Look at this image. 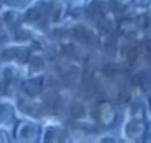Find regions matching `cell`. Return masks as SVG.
Wrapping results in <instances>:
<instances>
[{"label":"cell","instance_id":"1","mask_svg":"<svg viewBox=\"0 0 151 143\" xmlns=\"http://www.w3.org/2000/svg\"><path fill=\"white\" fill-rule=\"evenodd\" d=\"M11 135H13V140L19 143H37V142H42L43 129L37 122L21 119L14 122Z\"/></svg>","mask_w":151,"mask_h":143},{"label":"cell","instance_id":"2","mask_svg":"<svg viewBox=\"0 0 151 143\" xmlns=\"http://www.w3.org/2000/svg\"><path fill=\"white\" fill-rule=\"evenodd\" d=\"M148 134H150V127L146 124L145 118L132 116L130 119H127V122L122 127V135H124V138L127 142H132V143L145 142Z\"/></svg>","mask_w":151,"mask_h":143},{"label":"cell","instance_id":"3","mask_svg":"<svg viewBox=\"0 0 151 143\" xmlns=\"http://www.w3.org/2000/svg\"><path fill=\"white\" fill-rule=\"evenodd\" d=\"M96 119L100 127H104V129L113 127L118 121L116 107L110 100H100L96 105Z\"/></svg>","mask_w":151,"mask_h":143},{"label":"cell","instance_id":"4","mask_svg":"<svg viewBox=\"0 0 151 143\" xmlns=\"http://www.w3.org/2000/svg\"><path fill=\"white\" fill-rule=\"evenodd\" d=\"M48 10H50V2L37 0L24 11V19L30 24H45L48 22Z\"/></svg>","mask_w":151,"mask_h":143},{"label":"cell","instance_id":"5","mask_svg":"<svg viewBox=\"0 0 151 143\" xmlns=\"http://www.w3.org/2000/svg\"><path fill=\"white\" fill-rule=\"evenodd\" d=\"M19 89L24 92V96L27 97H38L40 94L45 91V76L43 75H37V76H30V78L24 80L19 84Z\"/></svg>","mask_w":151,"mask_h":143},{"label":"cell","instance_id":"6","mask_svg":"<svg viewBox=\"0 0 151 143\" xmlns=\"http://www.w3.org/2000/svg\"><path fill=\"white\" fill-rule=\"evenodd\" d=\"M19 83V76L14 67H5L0 72V91L10 94L13 92V89L18 88Z\"/></svg>","mask_w":151,"mask_h":143},{"label":"cell","instance_id":"7","mask_svg":"<svg viewBox=\"0 0 151 143\" xmlns=\"http://www.w3.org/2000/svg\"><path fill=\"white\" fill-rule=\"evenodd\" d=\"M67 137H68V134H67V130H65L64 126L52 124V126H48V127L43 130L42 142H45V143H60V142H67L68 140Z\"/></svg>","mask_w":151,"mask_h":143},{"label":"cell","instance_id":"8","mask_svg":"<svg viewBox=\"0 0 151 143\" xmlns=\"http://www.w3.org/2000/svg\"><path fill=\"white\" fill-rule=\"evenodd\" d=\"M2 22H3V26H5L6 29H10V30L14 32L26 22V19H24V13H21V11L6 10V11L2 13Z\"/></svg>","mask_w":151,"mask_h":143},{"label":"cell","instance_id":"9","mask_svg":"<svg viewBox=\"0 0 151 143\" xmlns=\"http://www.w3.org/2000/svg\"><path fill=\"white\" fill-rule=\"evenodd\" d=\"M16 110L10 102H0V126H14Z\"/></svg>","mask_w":151,"mask_h":143},{"label":"cell","instance_id":"10","mask_svg":"<svg viewBox=\"0 0 151 143\" xmlns=\"http://www.w3.org/2000/svg\"><path fill=\"white\" fill-rule=\"evenodd\" d=\"M0 59L2 60H18V59H24L27 62L29 60V51L27 48H19V46H14V48H8L0 54Z\"/></svg>","mask_w":151,"mask_h":143},{"label":"cell","instance_id":"11","mask_svg":"<svg viewBox=\"0 0 151 143\" xmlns=\"http://www.w3.org/2000/svg\"><path fill=\"white\" fill-rule=\"evenodd\" d=\"M108 13V6L105 5L104 0H94L91 5L88 6V14L91 16L92 19H96V21H99L104 14Z\"/></svg>","mask_w":151,"mask_h":143},{"label":"cell","instance_id":"12","mask_svg":"<svg viewBox=\"0 0 151 143\" xmlns=\"http://www.w3.org/2000/svg\"><path fill=\"white\" fill-rule=\"evenodd\" d=\"M64 14V5L59 2H50V10H48V22H59Z\"/></svg>","mask_w":151,"mask_h":143},{"label":"cell","instance_id":"13","mask_svg":"<svg viewBox=\"0 0 151 143\" xmlns=\"http://www.w3.org/2000/svg\"><path fill=\"white\" fill-rule=\"evenodd\" d=\"M19 107L22 108L24 113L30 114V116H38L40 114V105L35 103L34 97H27L26 96V99H22L21 102H19Z\"/></svg>","mask_w":151,"mask_h":143},{"label":"cell","instance_id":"14","mask_svg":"<svg viewBox=\"0 0 151 143\" xmlns=\"http://www.w3.org/2000/svg\"><path fill=\"white\" fill-rule=\"evenodd\" d=\"M73 35H75V38L76 40H80V42H83V43H92L94 42V34L86 26H76L75 29H73V32H72Z\"/></svg>","mask_w":151,"mask_h":143},{"label":"cell","instance_id":"15","mask_svg":"<svg viewBox=\"0 0 151 143\" xmlns=\"http://www.w3.org/2000/svg\"><path fill=\"white\" fill-rule=\"evenodd\" d=\"M99 26L104 29L105 32H108V34H111V32H115L116 29H118V22L115 21V19L111 18V14L110 13H107V14H104L102 18L99 19Z\"/></svg>","mask_w":151,"mask_h":143},{"label":"cell","instance_id":"16","mask_svg":"<svg viewBox=\"0 0 151 143\" xmlns=\"http://www.w3.org/2000/svg\"><path fill=\"white\" fill-rule=\"evenodd\" d=\"M86 114V107H84L83 102H72L70 105V116L73 119H81V118Z\"/></svg>","mask_w":151,"mask_h":143},{"label":"cell","instance_id":"17","mask_svg":"<svg viewBox=\"0 0 151 143\" xmlns=\"http://www.w3.org/2000/svg\"><path fill=\"white\" fill-rule=\"evenodd\" d=\"M27 62H29L32 70H35V72H40L43 68V60L40 59V57H32V59H29Z\"/></svg>","mask_w":151,"mask_h":143},{"label":"cell","instance_id":"18","mask_svg":"<svg viewBox=\"0 0 151 143\" xmlns=\"http://www.w3.org/2000/svg\"><path fill=\"white\" fill-rule=\"evenodd\" d=\"M130 3L135 8H150L151 6V0H130Z\"/></svg>","mask_w":151,"mask_h":143},{"label":"cell","instance_id":"19","mask_svg":"<svg viewBox=\"0 0 151 143\" xmlns=\"http://www.w3.org/2000/svg\"><path fill=\"white\" fill-rule=\"evenodd\" d=\"M11 137H13V135H10V132H8V130H5L3 127H0V143L11 142Z\"/></svg>","mask_w":151,"mask_h":143},{"label":"cell","instance_id":"20","mask_svg":"<svg viewBox=\"0 0 151 143\" xmlns=\"http://www.w3.org/2000/svg\"><path fill=\"white\" fill-rule=\"evenodd\" d=\"M5 3H8V5H19L21 3V0H3Z\"/></svg>","mask_w":151,"mask_h":143},{"label":"cell","instance_id":"21","mask_svg":"<svg viewBox=\"0 0 151 143\" xmlns=\"http://www.w3.org/2000/svg\"><path fill=\"white\" fill-rule=\"evenodd\" d=\"M100 142H118L116 138H100Z\"/></svg>","mask_w":151,"mask_h":143},{"label":"cell","instance_id":"22","mask_svg":"<svg viewBox=\"0 0 151 143\" xmlns=\"http://www.w3.org/2000/svg\"><path fill=\"white\" fill-rule=\"evenodd\" d=\"M2 26H3V22H2V21H0V35H2V34H3V29H2Z\"/></svg>","mask_w":151,"mask_h":143},{"label":"cell","instance_id":"23","mask_svg":"<svg viewBox=\"0 0 151 143\" xmlns=\"http://www.w3.org/2000/svg\"><path fill=\"white\" fill-rule=\"evenodd\" d=\"M148 103H150V111H151V97H150V100H148Z\"/></svg>","mask_w":151,"mask_h":143}]
</instances>
